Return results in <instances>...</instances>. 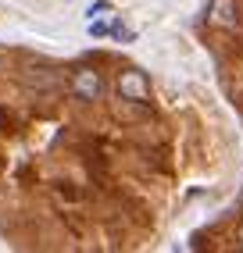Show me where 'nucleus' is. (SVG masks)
<instances>
[{"label": "nucleus", "instance_id": "1", "mask_svg": "<svg viewBox=\"0 0 243 253\" xmlns=\"http://www.w3.org/2000/svg\"><path fill=\"white\" fill-rule=\"evenodd\" d=\"M118 96H122V100H132V104H143V100L150 96V82H147V75L136 72V68L122 72V75H118Z\"/></svg>", "mask_w": 243, "mask_h": 253}, {"label": "nucleus", "instance_id": "2", "mask_svg": "<svg viewBox=\"0 0 243 253\" xmlns=\"http://www.w3.org/2000/svg\"><path fill=\"white\" fill-rule=\"evenodd\" d=\"M72 89H75L79 100H100V93H104L100 72H93V68H75V72H72Z\"/></svg>", "mask_w": 243, "mask_h": 253}, {"label": "nucleus", "instance_id": "3", "mask_svg": "<svg viewBox=\"0 0 243 253\" xmlns=\"http://www.w3.org/2000/svg\"><path fill=\"white\" fill-rule=\"evenodd\" d=\"M211 22L222 25V29H240V18H233V0H215Z\"/></svg>", "mask_w": 243, "mask_h": 253}, {"label": "nucleus", "instance_id": "4", "mask_svg": "<svg viewBox=\"0 0 243 253\" xmlns=\"http://www.w3.org/2000/svg\"><path fill=\"white\" fill-rule=\"evenodd\" d=\"M240 246H243V225H240Z\"/></svg>", "mask_w": 243, "mask_h": 253}]
</instances>
